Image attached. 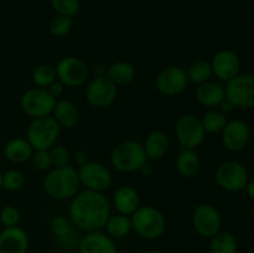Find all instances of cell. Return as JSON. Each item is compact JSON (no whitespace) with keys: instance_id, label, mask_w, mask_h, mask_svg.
<instances>
[{"instance_id":"13","label":"cell","mask_w":254,"mask_h":253,"mask_svg":"<svg viewBox=\"0 0 254 253\" xmlns=\"http://www.w3.org/2000/svg\"><path fill=\"white\" fill-rule=\"evenodd\" d=\"M186 71L180 66H168L156 76L155 86L161 94L168 97L178 96L188 88Z\"/></svg>"},{"instance_id":"5","label":"cell","mask_w":254,"mask_h":253,"mask_svg":"<svg viewBox=\"0 0 254 253\" xmlns=\"http://www.w3.org/2000/svg\"><path fill=\"white\" fill-rule=\"evenodd\" d=\"M61 126L52 116L34 118L27 126L26 139L34 150L50 149L57 143Z\"/></svg>"},{"instance_id":"17","label":"cell","mask_w":254,"mask_h":253,"mask_svg":"<svg viewBox=\"0 0 254 253\" xmlns=\"http://www.w3.org/2000/svg\"><path fill=\"white\" fill-rule=\"evenodd\" d=\"M29 246V236L20 226L4 227L0 232V253H27Z\"/></svg>"},{"instance_id":"29","label":"cell","mask_w":254,"mask_h":253,"mask_svg":"<svg viewBox=\"0 0 254 253\" xmlns=\"http://www.w3.org/2000/svg\"><path fill=\"white\" fill-rule=\"evenodd\" d=\"M200 119L206 134L221 133L228 122L227 116L223 114L222 112L216 111V109H211V111H208L207 113H205V116Z\"/></svg>"},{"instance_id":"43","label":"cell","mask_w":254,"mask_h":253,"mask_svg":"<svg viewBox=\"0 0 254 253\" xmlns=\"http://www.w3.org/2000/svg\"><path fill=\"white\" fill-rule=\"evenodd\" d=\"M141 174H144V175H146V176H149V175H151V174H153V171H154V169H153V166L150 165V164L148 163V161H146L145 164H144L143 166H141V169L140 170Z\"/></svg>"},{"instance_id":"40","label":"cell","mask_w":254,"mask_h":253,"mask_svg":"<svg viewBox=\"0 0 254 253\" xmlns=\"http://www.w3.org/2000/svg\"><path fill=\"white\" fill-rule=\"evenodd\" d=\"M74 161H76L77 165L78 166L83 165V164H86L87 161H89L88 155H87L86 151H83V150L76 151V153H74Z\"/></svg>"},{"instance_id":"22","label":"cell","mask_w":254,"mask_h":253,"mask_svg":"<svg viewBox=\"0 0 254 253\" xmlns=\"http://www.w3.org/2000/svg\"><path fill=\"white\" fill-rule=\"evenodd\" d=\"M34 148L26 138H12L4 145V156L12 164H24L31 160Z\"/></svg>"},{"instance_id":"31","label":"cell","mask_w":254,"mask_h":253,"mask_svg":"<svg viewBox=\"0 0 254 253\" xmlns=\"http://www.w3.org/2000/svg\"><path fill=\"white\" fill-rule=\"evenodd\" d=\"M73 26V20L72 17L56 15L51 19L49 24V31L55 37H64L68 34Z\"/></svg>"},{"instance_id":"18","label":"cell","mask_w":254,"mask_h":253,"mask_svg":"<svg viewBox=\"0 0 254 253\" xmlns=\"http://www.w3.org/2000/svg\"><path fill=\"white\" fill-rule=\"evenodd\" d=\"M79 253H118L113 238L102 231L87 232L78 243Z\"/></svg>"},{"instance_id":"34","label":"cell","mask_w":254,"mask_h":253,"mask_svg":"<svg viewBox=\"0 0 254 253\" xmlns=\"http://www.w3.org/2000/svg\"><path fill=\"white\" fill-rule=\"evenodd\" d=\"M50 158H51L52 168H62V166L68 165L71 160V154L67 150V148L61 144H55L54 146L49 149Z\"/></svg>"},{"instance_id":"32","label":"cell","mask_w":254,"mask_h":253,"mask_svg":"<svg viewBox=\"0 0 254 253\" xmlns=\"http://www.w3.org/2000/svg\"><path fill=\"white\" fill-rule=\"evenodd\" d=\"M51 6L56 15L73 17L81 10L79 0H51Z\"/></svg>"},{"instance_id":"7","label":"cell","mask_w":254,"mask_h":253,"mask_svg":"<svg viewBox=\"0 0 254 253\" xmlns=\"http://www.w3.org/2000/svg\"><path fill=\"white\" fill-rule=\"evenodd\" d=\"M225 93L235 108H254V76L240 73L226 82Z\"/></svg>"},{"instance_id":"10","label":"cell","mask_w":254,"mask_h":253,"mask_svg":"<svg viewBox=\"0 0 254 253\" xmlns=\"http://www.w3.org/2000/svg\"><path fill=\"white\" fill-rule=\"evenodd\" d=\"M57 79L66 87H79L89 77V67L84 60L77 56H67L60 60L56 66Z\"/></svg>"},{"instance_id":"27","label":"cell","mask_w":254,"mask_h":253,"mask_svg":"<svg viewBox=\"0 0 254 253\" xmlns=\"http://www.w3.org/2000/svg\"><path fill=\"white\" fill-rule=\"evenodd\" d=\"M185 71L189 82L197 84V86L201 83H205L207 81H211V78L213 76L211 63L208 61H206V60H196Z\"/></svg>"},{"instance_id":"38","label":"cell","mask_w":254,"mask_h":253,"mask_svg":"<svg viewBox=\"0 0 254 253\" xmlns=\"http://www.w3.org/2000/svg\"><path fill=\"white\" fill-rule=\"evenodd\" d=\"M79 240H81V238H79L78 233H77V228L74 227V226L66 233V235L61 236V237H57V242H59L60 247L68 251H72L76 247H78Z\"/></svg>"},{"instance_id":"20","label":"cell","mask_w":254,"mask_h":253,"mask_svg":"<svg viewBox=\"0 0 254 253\" xmlns=\"http://www.w3.org/2000/svg\"><path fill=\"white\" fill-rule=\"evenodd\" d=\"M170 146V140L163 130H153L148 134L143 143L144 151L148 160H160L166 155Z\"/></svg>"},{"instance_id":"37","label":"cell","mask_w":254,"mask_h":253,"mask_svg":"<svg viewBox=\"0 0 254 253\" xmlns=\"http://www.w3.org/2000/svg\"><path fill=\"white\" fill-rule=\"evenodd\" d=\"M72 227H73V225L64 216H55L50 222V228H51L52 233L56 236V238L66 235Z\"/></svg>"},{"instance_id":"12","label":"cell","mask_w":254,"mask_h":253,"mask_svg":"<svg viewBox=\"0 0 254 253\" xmlns=\"http://www.w3.org/2000/svg\"><path fill=\"white\" fill-rule=\"evenodd\" d=\"M192 226L201 237L211 238L221 231L222 216L216 206L211 203H201L193 210Z\"/></svg>"},{"instance_id":"8","label":"cell","mask_w":254,"mask_h":253,"mask_svg":"<svg viewBox=\"0 0 254 253\" xmlns=\"http://www.w3.org/2000/svg\"><path fill=\"white\" fill-rule=\"evenodd\" d=\"M57 99L50 94L46 88L34 87L24 92L21 96V108L27 116L34 118L51 116Z\"/></svg>"},{"instance_id":"30","label":"cell","mask_w":254,"mask_h":253,"mask_svg":"<svg viewBox=\"0 0 254 253\" xmlns=\"http://www.w3.org/2000/svg\"><path fill=\"white\" fill-rule=\"evenodd\" d=\"M57 79L56 67L50 63H42L35 67L32 71V81L40 88H47Z\"/></svg>"},{"instance_id":"16","label":"cell","mask_w":254,"mask_h":253,"mask_svg":"<svg viewBox=\"0 0 254 253\" xmlns=\"http://www.w3.org/2000/svg\"><path fill=\"white\" fill-rule=\"evenodd\" d=\"M213 76L221 81L228 82L240 74L241 60L240 56L232 50L223 49L216 52L210 62Z\"/></svg>"},{"instance_id":"44","label":"cell","mask_w":254,"mask_h":253,"mask_svg":"<svg viewBox=\"0 0 254 253\" xmlns=\"http://www.w3.org/2000/svg\"><path fill=\"white\" fill-rule=\"evenodd\" d=\"M144 253H163V252H160V251L151 250V251H146V252H144Z\"/></svg>"},{"instance_id":"45","label":"cell","mask_w":254,"mask_h":253,"mask_svg":"<svg viewBox=\"0 0 254 253\" xmlns=\"http://www.w3.org/2000/svg\"><path fill=\"white\" fill-rule=\"evenodd\" d=\"M0 189H2V173L0 171Z\"/></svg>"},{"instance_id":"9","label":"cell","mask_w":254,"mask_h":253,"mask_svg":"<svg viewBox=\"0 0 254 253\" xmlns=\"http://www.w3.org/2000/svg\"><path fill=\"white\" fill-rule=\"evenodd\" d=\"M176 139L183 149H196L203 143L206 131L201 119L195 114H184L178 119L175 126Z\"/></svg>"},{"instance_id":"46","label":"cell","mask_w":254,"mask_h":253,"mask_svg":"<svg viewBox=\"0 0 254 253\" xmlns=\"http://www.w3.org/2000/svg\"><path fill=\"white\" fill-rule=\"evenodd\" d=\"M237 253H250V252H237Z\"/></svg>"},{"instance_id":"14","label":"cell","mask_w":254,"mask_h":253,"mask_svg":"<svg viewBox=\"0 0 254 253\" xmlns=\"http://www.w3.org/2000/svg\"><path fill=\"white\" fill-rule=\"evenodd\" d=\"M118 96V87L106 76L94 77L86 88V98L96 108L109 107Z\"/></svg>"},{"instance_id":"19","label":"cell","mask_w":254,"mask_h":253,"mask_svg":"<svg viewBox=\"0 0 254 253\" xmlns=\"http://www.w3.org/2000/svg\"><path fill=\"white\" fill-rule=\"evenodd\" d=\"M113 206L116 211L121 215L131 216L140 206L139 193L133 186H119L113 195Z\"/></svg>"},{"instance_id":"41","label":"cell","mask_w":254,"mask_h":253,"mask_svg":"<svg viewBox=\"0 0 254 253\" xmlns=\"http://www.w3.org/2000/svg\"><path fill=\"white\" fill-rule=\"evenodd\" d=\"M218 108H220V109H218V111L222 112L223 114H226V116H227L228 113H231V112H232L233 109H235V106H233V104L231 103V102L228 101L227 98H225L222 101V103H221L220 106H218Z\"/></svg>"},{"instance_id":"2","label":"cell","mask_w":254,"mask_h":253,"mask_svg":"<svg viewBox=\"0 0 254 253\" xmlns=\"http://www.w3.org/2000/svg\"><path fill=\"white\" fill-rule=\"evenodd\" d=\"M78 171L71 165L54 168L45 176L42 188L45 193L54 200L64 201L73 197L79 190Z\"/></svg>"},{"instance_id":"36","label":"cell","mask_w":254,"mask_h":253,"mask_svg":"<svg viewBox=\"0 0 254 253\" xmlns=\"http://www.w3.org/2000/svg\"><path fill=\"white\" fill-rule=\"evenodd\" d=\"M31 161L34 168L39 171H47L52 168L49 149L34 150L31 156Z\"/></svg>"},{"instance_id":"33","label":"cell","mask_w":254,"mask_h":253,"mask_svg":"<svg viewBox=\"0 0 254 253\" xmlns=\"http://www.w3.org/2000/svg\"><path fill=\"white\" fill-rule=\"evenodd\" d=\"M25 185V176L17 169H10L2 174V189L7 191H19Z\"/></svg>"},{"instance_id":"15","label":"cell","mask_w":254,"mask_h":253,"mask_svg":"<svg viewBox=\"0 0 254 253\" xmlns=\"http://www.w3.org/2000/svg\"><path fill=\"white\" fill-rule=\"evenodd\" d=\"M221 139H222L223 146L231 153L243 150L250 143V126L241 119H231L221 131Z\"/></svg>"},{"instance_id":"6","label":"cell","mask_w":254,"mask_h":253,"mask_svg":"<svg viewBox=\"0 0 254 253\" xmlns=\"http://www.w3.org/2000/svg\"><path fill=\"white\" fill-rule=\"evenodd\" d=\"M217 185L228 192H240L248 184V171L242 163L236 160L223 161L215 171Z\"/></svg>"},{"instance_id":"42","label":"cell","mask_w":254,"mask_h":253,"mask_svg":"<svg viewBox=\"0 0 254 253\" xmlns=\"http://www.w3.org/2000/svg\"><path fill=\"white\" fill-rule=\"evenodd\" d=\"M246 193H247L248 197L251 198V200L254 201V180L252 181H248V184L246 185Z\"/></svg>"},{"instance_id":"1","label":"cell","mask_w":254,"mask_h":253,"mask_svg":"<svg viewBox=\"0 0 254 253\" xmlns=\"http://www.w3.org/2000/svg\"><path fill=\"white\" fill-rule=\"evenodd\" d=\"M68 212L77 230L86 233L101 231L111 217V203L103 192L83 190L71 198Z\"/></svg>"},{"instance_id":"25","label":"cell","mask_w":254,"mask_h":253,"mask_svg":"<svg viewBox=\"0 0 254 253\" xmlns=\"http://www.w3.org/2000/svg\"><path fill=\"white\" fill-rule=\"evenodd\" d=\"M175 166L184 178H193L201 169V159L195 149H183L176 158Z\"/></svg>"},{"instance_id":"24","label":"cell","mask_w":254,"mask_h":253,"mask_svg":"<svg viewBox=\"0 0 254 253\" xmlns=\"http://www.w3.org/2000/svg\"><path fill=\"white\" fill-rule=\"evenodd\" d=\"M106 77L111 79L117 87L131 83L136 77V69L128 61H117L109 64L106 69Z\"/></svg>"},{"instance_id":"4","label":"cell","mask_w":254,"mask_h":253,"mask_svg":"<svg viewBox=\"0 0 254 253\" xmlns=\"http://www.w3.org/2000/svg\"><path fill=\"white\" fill-rule=\"evenodd\" d=\"M148 161L143 144L136 140H126L114 146L111 153V164L121 173H135Z\"/></svg>"},{"instance_id":"35","label":"cell","mask_w":254,"mask_h":253,"mask_svg":"<svg viewBox=\"0 0 254 253\" xmlns=\"http://www.w3.org/2000/svg\"><path fill=\"white\" fill-rule=\"evenodd\" d=\"M20 211L12 205H6L0 210V223L4 227H15L20 223Z\"/></svg>"},{"instance_id":"28","label":"cell","mask_w":254,"mask_h":253,"mask_svg":"<svg viewBox=\"0 0 254 253\" xmlns=\"http://www.w3.org/2000/svg\"><path fill=\"white\" fill-rule=\"evenodd\" d=\"M211 253H237V240L227 231H220L210 238Z\"/></svg>"},{"instance_id":"26","label":"cell","mask_w":254,"mask_h":253,"mask_svg":"<svg viewBox=\"0 0 254 253\" xmlns=\"http://www.w3.org/2000/svg\"><path fill=\"white\" fill-rule=\"evenodd\" d=\"M104 228H106L107 235L113 240H121V238L127 237L133 231L130 216L121 215V213H117L114 216L111 215Z\"/></svg>"},{"instance_id":"21","label":"cell","mask_w":254,"mask_h":253,"mask_svg":"<svg viewBox=\"0 0 254 253\" xmlns=\"http://www.w3.org/2000/svg\"><path fill=\"white\" fill-rule=\"evenodd\" d=\"M195 97L198 103L202 106L207 107V108H216L226 98L225 87L216 82L207 81L205 83L198 84L195 92Z\"/></svg>"},{"instance_id":"11","label":"cell","mask_w":254,"mask_h":253,"mask_svg":"<svg viewBox=\"0 0 254 253\" xmlns=\"http://www.w3.org/2000/svg\"><path fill=\"white\" fill-rule=\"evenodd\" d=\"M77 171L79 183L86 188V190L103 192L111 188L113 181L109 169L98 161H87L83 165L78 166Z\"/></svg>"},{"instance_id":"23","label":"cell","mask_w":254,"mask_h":253,"mask_svg":"<svg viewBox=\"0 0 254 253\" xmlns=\"http://www.w3.org/2000/svg\"><path fill=\"white\" fill-rule=\"evenodd\" d=\"M52 117L56 119L61 128L72 129L78 123L79 112L73 102L68 101V99H61L55 104Z\"/></svg>"},{"instance_id":"39","label":"cell","mask_w":254,"mask_h":253,"mask_svg":"<svg viewBox=\"0 0 254 253\" xmlns=\"http://www.w3.org/2000/svg\"><path fill=\"white\" fill-rule=\"evenodd\" d=\"M64 87L66 86H64V83H61L59 79H56V81H55L52 84H50L46 89L50 92V94H51L52 97H55V98L57 99L59 97H61L62 94H64Z\"/></svg>"},{"instance_id":"3","label":"cell","mask_w":254,"mask_h":253,"mask_svg":"<svg viewBox=\"0 0 254 253\" xmlns=\"http://www.w3.org/2000/svg\"><path fill=\"white\" fill-rule=\"evenodd\" d=\"M130 220L134 232L145 240H158L165 232V216L151 205L139 206L130 216Z\"/></svg>"}]
</instances>
